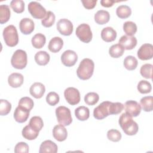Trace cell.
<instances>
[{
    "instance_id": "1",
    "label": "cell",
    "mask_w": 153,
    "mask_h": 153,
    "mask_svg": "<svg viewBox=\"0 0 153 153\" xmlns=\"http://www.w3.org/2000/svg\"><path fill=\"white\" fill-rule=\"evenodd\" d=\"M119 124L123 131L128 136L136 134L139 130L137 124L133 120L132 117L126 113L121 115L119 121Z\"/></svg>"
},
{
    "instance_id": "2",
    "label": "cell",
    "mask_w": 153,
    "mask_h": 153,
    "mask_svg": "<svg viewBox=\"0 0 153 153\" xmlns=\"http://www.w3.org/2000/svg\"><path fill=\"white\" fill-rule=\"evenodd\" d=\"M94 63L91 59L85 58L84 59L79 63L76 70L78 77L82 80H87L90 79L94 72Z\"/></svg>"
},
{
    "instance_id": "3",
    "label": "cell",
    "mask_w": 153,
    "mask_h": 153,
    "mask_svg": "<svg viewBox=\"0 0 153 153\" xmlns=\"http://www.w3.org/2000/svg\"><path fill=\"white\" fill-rule=\"evenodd\" d=\"M2 35L7 45L13 47L17 45L19 42V36L16 27L14 25H8L5 27Z\"/></svg>"
},
{
    "instance_id": "4",
    "label": "cell",
    "mask_w": 153,
    "mask_h": 153,
    "mask_svg": "<svg viewBox=\"0 0 153 153\" xmlns=\"http://www.w3.org/2000/svg\"><path fill=\"white\" fill-rule=\"evenodd\" d=\"M27 63V54L25 51L17 50L13 54L11 59V63L13 67L17 69H24Z\"/></svg>"
},
{
    "instance_id": "5",
    "label": "cell",
    "mask_w": 153,
    "mask_h": 153,
    "mask_svg": "<svg viewBox=\"0 0 153 153\" xmlns=\"http://www.w3.org/2000/svg\"><path fill=\"white\" fill-rule=\"evenodd\" d=\"M56 115L58 123L63 126H69L72 123V118L71 111L64 106H60L56 109Z\"/></svg>"
},
{
    "instance_id": "6",
    "label": "cell",
    "mask_w": 153,
    "mask_h": 153,
    "mask_svg": "<svg viewBox=\"0 0 153 153\" xmlns=\"http://www.w3.org/2000/svg\"><path fill=\"white\" fill-rule=\"evenodd\" d=\"M75 33L79 39L84 43H88L92 39V32L90 26L86 23L79 25L76 29Z\"/></svg>"
},
{
    "instance_id": "7",
    "label": "cell",
    "mask_w": 153,
    "mask_h": 153,
    "mask_svg": "<svg viewBox=\"0 0 153 153\" xmlns=\"http://www.w3.org/2000/svg\"><path fill=\"white\" fill-rule=\"evenodd\" d=\"M28 11L31 16L36 19H43L47 14L45 8L36 1H32L29 4Z\"/></svg>"
},
{
    "instance_id": "8",
    "label": "cell",
    "mask_w": 153,
    "mask_h": 153,
    "mask_svg": "<svg viewBox=\"0 0 153 153\" xmlns=\"http://www.w3.org/2000/svg\"><path fill=\"white\" fill-rule=\"evenodd\" d=\"M64 96L66 101L71 105L78 104L81 99L79 91L74 87H68L65 89Z\"/></svg>"
},
{
    "instance_id": "9",
    "label": "cell",
    "mask_w": 153,
    "mask_h": 153,
    "mask_svg": "<svg viewBox=\"0 0 153 153\" xmlns=\"http://www.w3.org/2000/svg\"><path fill=\"white\" fill-rule=\"evenodd\" d=\"M56 27L59 33L65 36H69L73 32V24L67 19H60L57 23Z\"/></svg>"
},
{
    "instance_id": "10",
    "label": "cell",
    "mask_w": 153,
    "mask_h": 153,
    "mask_svg": "<svg viewBox=\"0 0 153 153\" xmlns=\"http://www.w3.org/2000/svg\"><path fill=\"white\" fill-rule=\"evenodd\" d=\"M111 102L105 101L96 107L93 111V116L97 120H103L109 115V106Z\"/></svg>"
},
{
    "instance_id": "11",
    "label": "cell",
    "mask_w": 153,
    "mask_h": 153,
    "mask_svg": "<svg viewBox=\"0 0 153 153\" xmlns=\"http://www.w3.org/2000/svg\"><path fill=\"white\" fill-rule=\"evenodd\" d=\"M77 60L78 56L76 53L74 51L71 50H66L61 56V61L62 63L67 67H71L75 65Z\"/></svg>"
},
{
    "instance_id": "12",
    "label": "cell",
    "mask_w": 153,
    "mask_h": 153,
    "mask_svg": "<svg viewBox=\"0 0 153 153\" xmlns=\"http://www.w3.org/2000/svg\"><path fill=\"white\" fill-rule=\"evenodd\" d=\"M124 108L126 113L132 117H137L141 112L140 105L134 100L127 101L124 105Z\"/></svg>"
},
{
    "instance_id": "13",
    "label": "cell",
    "mask_w": 153,
    "mask_h": 153,
    "mask_svg": "<svg viewBox=\"0 0 153 153\" xmlns=\"http://www.w3.org/2000/svg\"><path fill=\"white\" fill-rule=\"evenodd\" d=\"M137 57L142 60H147L153 57V46L151 44H144L138 50Z\"/></svg>"
},
{
    "instance_id": "14",
    "label": "cell",
    "mask_w": 153,
    "mask_h": 153,
    "mask_svg": "<svg viewBox=\"0 0 153 153\" xmlns=\"http://www.w3.org/2000/svg\"><path fill=\"white\" fill-rule=\"evenodd\" d=\"M19 28L20 32L24 35L30 34L35 28L33 21L29 18H23L20 22Z\"/></svg>"
},
{
    "instance_id": "15",
    "label": "cell",
    "mask_w": 153,
    "mask_h": 153,
    "mask_svg": "<svg viewBox=\"0 0 153 153\" xmlns=\"http://www.w3.org/2000/svg\"><path fill=\"white\" fill-rule=\"evenodd\" d=\"M119 44L121 45L124 50H132L137 45V39L133 36L123 35L119 39Z\"/></svg>"
},
{
    "instance_id": "16",
    "label": "cell",
    "mask_w": 153,
    "mask_h": 153,
    "mask_svg": "<svg viewBox=\"0 0 153 153\" xmlns=\"http://www.w3.org/2000/svg\"><path fill=\"white\" fill-rule=\"evenodd\" d=\"M53 135L54 138L59 142L66 140L68 136V132L65 127L62 124H58L54 127L53 129Z\"/></svg>"
},
{
    "instance_id": "17",
    "label": "cell",
    "mask_w": 153,
    "mask_h": 153,
    "mask_svg": "<svg viewBox=\"0 0 153 153\" xmlns=\"http://www.w3.org/2000/svg\"><path fill=\"white\" fill-rule=\"evenodd\" d=\"M45 91V86L41 82H35L30 87L29 92L31 96L36 99L41 98Z\"/></svg>"
},
{
    "instance_id": "18",
    "label": "cell",
    "mask_w": 153,
    "mask_h": 153,
    "mask_svg": "<svg viewBox=\"0 0 153 153\" xmlns=\"http://www.w3.org/2000/svg\"><path fill=\"white\" fill-rule=\"evenodd\" d=\"M29 112L28 110L18 106L14 112V120L19 123H23L26 121L29 116Z\"/></svg>"
},
{
    "instance_id": "19",
    "label": "cell",
    "mask_w": 153,
    "mask_h": 153,
    "mask_svg": "<svg viewBox=\"0 0 153 153\" xmlns=\"http://www.w3.org/2000/svg\"><path fill=\"white\" fill-rule=\"evenodd\" d=\"M23 76L20 73H13L8 78V82L10 86L13 88L20 87L23 83Z\"/></svg>"
},
{
    "instance_id": "20",
    "label": "cell",
    "mask_w": 153,
    "mask_h": 153,
    "mask_svg": "<svg viewBox=\"0 0 153 153\" xmlns=\"http://www.w3.org/2000/svg\"><path fill=\"white\" fill-rule=\"evenodd\" d=\"M57 145L50 140H47L44 141L40 145L39 152L45 153V152H51L56 153L57 152Z\"/></svg>"
},
{
    "instance_id": "21",
    "label": "cell",
    "mask_w": 153,
    "mask_h": 153,
    "mask_svg": "<svg viewBox=\"0 0 153 153\" xmlns=\"http://www.w3.org/2000/svg\"><path fill=\"white\" fill-rule=\"evenodd\" d=\"M101 37L105 42L114 41L117 38V32L112 27H106L101 32Z\"/></svg>"
},
{
    "instance_id": "22",
    "label": "cell",
    "mask_w": 153,
    "mask_h": 153,
    "mask_svg": "<svg viewBox=\"0 0 153 153\" xmlns=\"http://www.w3.org/2000/svg\"><path fill=\"white\" fill-rule=\"evenodd\" d=\"M63 45V39L58 36H56L51 39L49 42L48 48L52 53H57L62 48Z\"/></svg>"
},
{
    "instance_id": "23",
    "label": "cell",
    "mask_w": 153,
    "mask_h": 153,
    "mask_svg": "<svg viewBox=\"0 0 153 153\" xmlns=\"http://www.w3.org/2000/svg\"><path fill=\"white\" fill-rule=\"evenodd\" d=\"M110 19V14L108 11L105 10H99L94 14V21L99 25L107 23Z\"/></svg>"
},
{
    "instance_id": "24",
    "label": "cell",
    "mask_w": 153,
    "mask_h": 153,
    "mask_svg": "<svg viewBox=\"0 0 153 153\" xmlns=\"http://www.w3.org/2000/svg\"><path fill=\"white\" fill-rule=\"evenodd\" d=\"M50 59V55L45 51L37 52L35 55V60L36 63L40 66H45L48 64Z\"/></svg>"
},
{
    "instance_id": "25",
    "label": "cell",
    "mask_w": 153,
    "mask_h": 153,
    "mask_svg": "<svg viewBox=\"0 0 153 153\" xmlns=\"http://www.w3.org/2000/svg\"><path fill=\"white\" fill-rule=\"evenodd\" d=\"M75 115L78 120L85 121L88 120L90 117L89 109L84 106H79L75 109Z\"/></svg>"
},
{
    "instance_id": "26",
    "label": "cell",
    "mask_w": 153,
    "mask_h": 153,
    "mask_svg": "<svg viewBox=\"0 0 153 153\" xmlns=\"http://www.w3.org/2000/svg\"><path fill=\"white\" fill-rule=\"evenodd\" d=\"M33 47L35 48H41L44 47L46 42V38L44 35L41 33L35 34L31 40Z\"/></svg>"
},
{
    "instance_id": "27",
    "label": "cell",
    "mask_w": 153,
    "mask_h": 153,
    "mask_svg": "<svg viewBox=\"0 0 153 153\" xmlns=\"http://www.w3.org/2000/svg\"><path fill=\"white\" fill-rule=\"evenodd\" d=\"M22 134L23 137L26 139L32 140L35 139L38 137L39 132L34 130L29 125H27L23 128Z\"/></svg>"
},
{
    "instance_id": "28",
    "label": "cell",
    "mask_w": 153,
    "mask_h": 153,
    "mask_svg": "<svg viewBox=\"0 0 153 153\" xmlns=\"http://www.w3.org/2000/svg\"><path fill=\"white\" fill-rule=\"evenodd\" d=\"M116 14L120 19H127L130 16L131 10L130 7L126 5H121L118 6L116 10Z\"/></svg>"
},
{
    "instance_id": "29",
    "label": "cell",
    "mask_w": 153,
    "mask_h": 153,
    "mask_svg": "<svg viewBox=\"0 0 153 153\" xmlns=\"http://www.w3.org/2000/svg\"><path fill=\"white\" fill-rule=\"evenodd\" d=\"M29 126L36 131H39L44 126V123L42 118L38 116L32 117L29 121Z\"/></svg>"
},
{
    "instance_id": "30",
    "label": "cell",
    "mask_w": 153,
    "mask_h": 153,
    "mask_svg": "<svg viewBox=\"0 0 153 153\" xmlns=\"http://www.w3.org/2000/svg\"><path fill=\"white\" fill-rule=\"evenodd\" d=\"M140 105L143 111L151 112L153 109V97L152 96H145L142 97L140 101Z\"/></svg>"
},
{
    "instance_id": "31",
    "label": "cell",
    "mask_w": 153,
    "mask_h": 153,
    "mask_svg": "<svg viewBox=\"0 0 153 153\" xmlns=\"http://www.w3.org/2000/svg\"><path fill=\"white\" fill-rule=\"evenodd\" d=\"M124 52V48L119 44L112 45L109 49V53L113 58H119Z\"/></svg>"
},
{
    "instance_id": "32",
    "label": "cell",
    "mask_w": 153,
    "mask_h": 153,
    "mask_svg": "<svg viewBox=\"0 0 153 153\" xmlns=\"http://www.w3.org/2000/svg\"><path fill=\"white\" fill-rule=\"evenodd\" d=\"M10 17V10L7 5H0V23L4 24L7 22Z\"/></svg>"
},
{
    "instance_id": "33",
    "label": "cell",
    "mask_w": 153,
    "mask_h": 153,
    "mask_svg": "<svg viewBox=\"0 0 153 153\" xmlns=\"http://www.w3.org/2000/svg\"><path fill=\"white\" fill-rule=\"evenodd\" d=\"M124 66L128 71L135 69L137 66L138 62L136 57L133 56H127L124 60Z\"/></svg>"
},
{
    "instance_id": "34",
    "label": "cell",
    "mask_w": 153,
    "mask_h": 153,
    "mask_svg": "<svg viewBox=\"0 0 153 153\" xmlns=\"http://www.w3.org/2000/svg\"><path fill=\"white\" fill-rule=\"evenodd\" d=\"M123 30L127 36H132L137 32V26L133 22H126L123 25Z\"/></svg>"
},
{
    "instance_id": "35",
    "label": "cell",
    "mask_w": 153,
    "mask_h": 153,
    "mask_svg": "<svg viewBox=\"0 0 153 153\" xmlns=\"http://www.w3.org/2000/svg\"><path fill=\"white\" fill-rule=\"evenodd\" d=\"M55 20L56 17L54 14L50 11H48L45 17L42 19L41 23L43 26L45 27H50L53 25L55 22Z\"/></svg>"
},
{
    "instance_id": "36",
    "label": "cell",
    "mask_w": 153,
    "mask_h": 153,
    "mask_svg": "<svg viewBox=\"0 0 153 153\" xmlns=\"http://www.w3.org/2000/svg\"><path fill=\"white\" fill-rule=\"evenodd\" d=\"M99 99V96L94 92H90L85 94L84 97V102L86 104L90 106L94 105L97 103Z\"/></svg>"
},
{
    "instance_id": "37",
    "label": "cell",
    "mask_w": 153,
    "mask_h": 153,
    "mask_svg": "<svg viewBox=\"0 0 153 153\" xmlns=\"http://www.w3.org/2000/svg\"><path fill=\"white\" fill-rule=\"evenodd\" d=\"M33 105L34 103L31 98L29 97H23L19 100L18 106L30 111V110L33 108Z\"/></svg>"
},
{
    "instance_id": "38",
    "label": "cell",
    "mask_w": 153,
    "mask_h": 153,
    "mask_svg": "<svg viewBox=\"0 0 153 153\" xmlns=\"http://www.w3.org/2000/svg\"><path fill=\"white\" fill-rule=\"evenodd\" d=\"M124 109V105L120 102H110L109 110V115H117L122 112Z\"/></svg>"
},
{
    "instance_id": "39",
    "label": "cell",
    "mask_w": 153,
    "mask_h": 153,
    "mask_svg": "<svg viewBox=\"0 0 153 153\" xmlns=\"http://www.w3.org/2000/svg\"><path fill=\"white\" fill-rule=\"evenodd\" d=\"M10 7L16 13H22L25 10V2L22 0H13L10 2Z\"/></svg>"
},
{
    "instance_id": "40",
    "label": "cell",
    "mask_w": 153,
    "mask_h": 153,
    "mask_svg": "<svg viewBox=\"0 0 153 153\" xmlns=\"http://www.w3.org/2000/svg\"><path fill=\"white\" fill-rule=\"evenodd\" d=\"M152 67H153L152 65L149 63H146L142 65L140 69V72L141 75L146 79H151Z\"/></svg>"
},
{
    "instance_id": "41",
    "label": "cell",
    "mask_w": 153,
    "mask_h": 153,
    "mask_svg": "<svg viewBox=\"0 0 153 153\" xmlns=\"http://www.w3.org/2000/svg\"><path fill=\"white\" fill-rule=\"evenodd\" d=\"M152 89L150 82L146 80H141L137 84V90L142 94H146L150 93Z\"/></svg>"
},
{
    "instance_id": "42",
    "label": "cell",
    "mask_w": 153,
    "mask_h": 153,
    "mask_svg": "<svg viewBox=\"0 0 153 153\" xmlns=\"http://www.w3.org/2000/svg\"><path fill=\"white\" fill-rule=\"evenodd\" d=\"M11 109V104L7 100L1 99L0 100V115H6L10 113Z\"/></svg>"
},
{
    "instance_id": "43",
    "label": "cell",
    "mask_w": 153,
    "mask_h": 153,
    "mask_svg": "<svg viewBox=\"0 0 153 153\" xmlns=\"http://www.w3.org/2000/svg\"><path fill=\"white\" fill-rule=\"evenodd\" d=\"M59 96L54 91L50 92L46 96V102L50 106H55L59 102Z\"/></svg>"
},
{
    "instance_id": "44",
    "label": "cell",
    "mask_w": 153,
    "mask_h": 153,
    "mask_svg": "<svg viewBox=\"0 0 153 153\" xmlns=\"http://www.w3.org/2000/svg\"><path fill=\"white\" fill-rule=\"evenodd\" d=\"M107 137L112 142H118L121 139V134L117 130L111 129L107 132Z\"/></svg>"
},
{
    "instance_id": "45",
    "label": "cell",
    "mask_w": 153,
    "mask_h": 153,
    "mask_svg": "<svg viewBox=\"0 0 153 153\" xmlns=\"http://www.w3.org/2000/svg\"><path fill=\"white\" fill-rule=\"evenodd\" d=\"M14 152L16 153H27L29 152L28 145L23 142H19L14 148Z\"/></svg>"
},
{
    "instance_id": "46",
    "label": "cell",
    "mask_w": 153,
    "mask_h": 153,
    "mask_svg": "<svg viewBox=\"0 0 153 153\" xmlns=\"http://www.w3.org/2000/svg\"><path fill=\"white\" fill-rule=\"evenodd\" d=\"M81 2L86 9L91 10L94 8V7L96 5L97 1L96 0H82Z\"/></svg>"
},
{
    "instance_id": "47",
    "label": "cell",
    "mask_w": 153,
    "mask_h": 153,
    "mask_svg": "<svg viewBox=\"0 0 153 153\" xmlns=\"http://www.w3.org/2000/svg\"><path fill=\"white\" fill-rule=\"evenodd\" d=\"M119 1H112V0H102L100 1V4L102 5V6L104 7H112L114 3L117 2Z\"/></svg>"
}]
</instances>
